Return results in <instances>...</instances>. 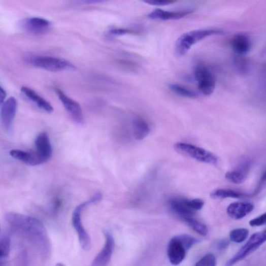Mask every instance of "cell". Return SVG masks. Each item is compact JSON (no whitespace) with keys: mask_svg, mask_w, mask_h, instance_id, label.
<instances>
[{"mask_svg":"<svg viewBox=\"0 0 266 266\" xmlns=\"http://www.w3.org/2000/svg\"><path fill=\"white\" fill-rule=\"evenodd\" d=\"M4 219L8 227L25 239L42 258L51 253V245L47 229L37 218L15 212H8Z\"/></svg>","mask_w":266,"mask_h":266,"instance_id":"6da1fadb","label":"cell"},{"mask_svg":"<svg viewBox=\"0 0 266 266\" xmlns=\"http://www.w3.org/2000/svg\"><path fill=\"white\" fill-rule=\"evenodd\" d=\"M223 34L224 31L216 29H196L185 33L176 41L175 53L177 57H183L197 42L211 36Z\"/></svg>","mask_w":266,"mask_h":266,"instance_id":"7a4b0ae2","label":"cell"},{"mask_svg":"<svg viewBox=\"0 0 266 266\" xmlns=\"http://www.w3.org/2000/svg\"><path fill=\"white\" fill-rule=\"evenodd\" d=\"M102 198V194L100 192L96 193L89 201L84 202L77 206L73 213V225L78 234L82 249L86 251H89L91 249L92 244L90 236L83 225L82 213L86 207L99 202Z\"/></svg>","mask_w":266,"mask_h":266,"instance_id":"3957f363","label":"cell"},{"mask_svg":"<svg viewBox=\"0 0 266 266\" xmlns=\"http://www.w3.org/2000/svg\"><path fill=\"white\" fill-rule=\"evenodd\" d=\"M28 62L36 68L53 72L76 69L75 66L68 60L51 56H36L30 58Z\"/></svg>","mask_w":266,"mask_h":266,"instance_id":"277c9868","label":"cell"},{"mask_svg":"<svg viewBox=\"0 0 266 266\" xmlns=\"http://www.w3.org/2000/svg\"><path fill=\"white\" fill-rule=\"evenodd\" d=\"M174 149L177 152L201 162L211 164H216L218 162V158L215 154L205 149L191 144L177 143L174 145Z\"/></svg>","mask_w":266,"mask_h":266,"instance_id":"5b68a950","label":"cell"},{"mask_svg":"<svg viewBox=\"0 0 266 266\" xmlns=\"http://www.w3.org/2000/svg\"><path fill=\"white\" fill-rule=\"evenodd\" d=\"M194 76L199 91L205 96L211 95L214 91L216 80L207 66L203 63L196 64L194 70Z\"/></svg>","mask_w":266,"mask_h":266,"instance_id":"8992f818","label":"cell"},{"mask_svg":"<svg viewBox=\"0 0 266 266\" xmlns=\"http://www.w3.org/2000/svg\"><path fill=\"white\" fill-rule=\"evenodd\" d=\"M265 242H266V229L253 234L239 252L226 262L225 266H233L255 251Z\"/></svg>","mask_w":266,"mask_h":266,"instance_id":"52a82bcc","label":"cell"},{"mask_svg":"<svg viewBox=\"0 0 266 266\" xmlns=\"http://www.w3.org/2000/svg\"><path fill=\"white\" fill-rule=\"evenodd\" d=\"M105 243L103 249L93 260L91 266H107L112 258L115 249V240L108 231H104Z\"/></svg>","mask_w":266,"mask_h":266,"instance_id":"ba28073f","label":"cell"},{"mask_svg":"<svg viewBox=\"0 0 266 266\" xmlns=\"http://www.w3.org/2000/svg\"><path fill=\"white\" fill-rule=\"evenodd\" d=\"M55 90L64 107L74 121L79 124H83L84 119L82 110L79 103L66 95L59 88H55Z\"/></svg>","mask_w":266,"mask_h":266,"instance_id":"9c48e42d","label":"cell"},{"mask_svg":"<svg viewBox=\"0 0 266 266\" xmlns=\"http://www.w3.org/2000/svg\"><path fill=\"white\" fill-rule=\"evenodd\" d=\"M187 250L183 243L176 236L171 239L168 247V255L173 265L180 264L185 259Z\"/></svg>","mask_w":266,"mask_h":266,"instance_id":"30bf717a","label":"cell"},{"mask_svg":"<svg viewBox=\"0 0 266 266\" xmlns=\"http://www.w3.org/2000/svg\"><path fill=\"white\" fill-rule=\"evenodd\" d=\"M17 103L16 99L11 97L2 104L1 118L5 129L10 132L16 115Z\"/></svg>","mask_w":266,"mask_h":266,"instance_id":"8fae6325","label":"cell"},{"mask_svg":"<svg viewBox=\"0 0 266 266\" xmlns=\"http://www.w3.org/2000/svg\"><path fill=\"white\" fill-rule=\"evenodd\" d=\"M36 151L39 155L44 163L48 162L53 153L50 138L46 132H42L35 140Z\"/></svg>","mask_w":266,"mask_h":266,"instance_id":"7c38bea8","label":"cell"},{"mask_svg":"<svg viewBox=\"0 0 266 266\" xmlns=\"http://www.w3.org/2000/svg\"><path fill=\"white\" fill-rule=\"evenodd\" d=\"M10 154L12 157L25 164L31 166H36L44 163L36 151L12 150Z\"/></svg>","mask_w":266,"mask_h":266,"instance_id":"4fadbf2b","label":"cell"},{"mask_svg":"<svg viewBox=\"0 0 266 266\" xmlns=\"http://www.w3.org/2000/svg\"><path fill=\"white\" fill-rule=\"evenodd\" d=\"M23 25L28 32L39 35L47 32L51 26V23L47 19L40 17H32L25 20Z\"/></svg>","mask_w":266,"mask_h":266,"instance_id":"5bb4252c","label":"cell"},{"mask_svg":"<svg viewBox=\"0 0 266 266\" xmlns=\"http://www.w3.org/2000/svg\"><path fill=\"white\" fill-rule=\"evenodd\" d=\"M193 11L185 10L180 11H167L161 9H156L148 15V17L152 20H178L190 14Z\"/></svg>","mask_w":266,"mask_h":266,"instance_id":"9a60e30c","label":"cell"},{"mask_svg":"<svg viewBox=\"0 0 266 266\" xmlns=\"http://www.w3.org/2000/svg\"><path fill=\"white\" fill-rule=\"evenodd\" d=\"M254 209L253 204L246 202H237L231 204L227 208V214L235 220L241 219L252 212Z\"/></svg>","mask_w":266,"mask_h":266,"instance_id":"2e32d148","label":"cell"},{"mask_svg":"<svg viewBox=\"0 0 266 266\" xmlns=\"http://www.w3.org/2000/svg\"><path fill=\"white\" fill-rule=\"evenodd\" d=\"M250 169L249 162L242 164L237 169L229 171L225 174V178L235 184H241L247 179Z\"/></svg>","mask_w":266,"mask_h":266,"instance_id":"e0dca14e","label":"cell"},{"mask_svg":"<svg viewBox=\"0 0 266 266\" xmlns=\"http://www.w3.org/2000/svg\"><path fill=\"white\" fill-rule=\"evenodd\" d=\"M20 91L29 99L34 103L40 109L45 111L46 112L50 114L53 112V107L51 104L31 88L26 86H22Z\"/></svg>","mask_w":266,"mask_h":266,"instance_id":"ac0fdd59","label":"cell"},{"mask_svg":"<svg viewBox=\"0 0 266 266\" xmlns=\"http://www.w3.org/2000/svg\"><path fill=\"white\" fill-rule=\"evenodd\" d=\"M169 204L171 210L184 220L193 217L194 212L187 207L185 199L173 198L170 201Z\"/></svg>","mask_w":266,"mask_h":266,"instance_id":"d6986e66","label":"cell"},{"mask_svg":"<svg viewBox=\"0 0 266 266\" xmlns=\"http://www.w3.org/2000/svg\"><path fill=\"white\" fill-rule=\"evenodd\" d=\"M231 45L233 50L238 54L245 55L251 49V42L249 38L244 35L235 36L231 40Z\"/></svg>","mask_w":266,"mask_h":266,"instance_id":"ffe728a7","label":"cell"},{"mask_svg":"<svg viewBox=\"0 0 266 266\" xmlns=\"http://www.w3.org/2000/svg\"><path fill=\"white\" fill-rule=\"evenodd\" d=\"M132 125L134 136L137 140H143L149 134L150 127L143 118L139 116L135 117L133 119Z\"/></svg>","mask_w":266,"mask_h":266,"instance_id":"44dd1931","label":"cell"},{"mask_svg":"<svg viewBox=\"0 0 266 266\" xmlns=\"http://www.w3.org/2000/svg\"><path fill=\"white\" fill-rule=\"evenodd\" d=\"M213 198H243L253 196L252 194H244L241 192L230 189H218L213 190L210 194Z\"/></svg>","mask_w":266,"mask_h":266,"instance_id":"7402d4cb","label":"cell"},{"mask_svg":"<svg viewBox=\"0 0 266 266\" xmlns=\"http://www.w3.org/2000/svg\"><path fill=\"white\" fill-rule=\"evenodd\" d=\"M11 251V239L9 235L6 231H2L0 237V261L5 263L8 259Z\"/></svg>","mask_w":266,"mask_h":266,"instance_id":"603a6c76","label":"cell"},{"mask_svg":"<svg viewBox=\"0 0 266 266\" xmlns=\"http://www.w3.org/2000/svg\"><path fill=\"white\" fill-rule=\"evenodd\" d=\"M168 87L172 92L180 96L190 98H195L197 97L194 91L179 84H170Z\"/></svg>","mask_w":266,"mask_h":266,"instance_id":"cb8c5ba5","label":"cell"},{"mask_svg":"<svg viewBox=\"0 0 266 266\" xmlns=\"http://www.w3.org/2000/svg\"><path fill=\"white\" fill-rule=\"evenodd\" d=\"M186 222L196 232L203 236H206L208 234V228L204 224L200 222L193 217L185 220Z\"/></svg>","mask_w":266,"mask_h":266,"instance_id":"d4e9b609","label":"cell"},{"mask_svg":"<svg viewBox=\"0 0 266 266\" xmlns=\"http://www.w3.org/2000/svg\"><path fill=\"white\" fill-rule=\"evenodd\" d=\"M249 233V230L246 228H237L230 232V239L234 242L240 243L247 239Z\"/></svg>","mask_w":266,"mask_h":266,"instance_id":"484cf974","label":"cell"},{"mask_svg":"<svg viewBox=\"0 0 266 266\" xmlns=\"http://www.w3.org/2000/svg\"><path fill=\"white\" fill-rule=\"evenodd\" d=\"M185 202L188 208L193 211L201 210L204 206V202L201 199H185Z\"/></svg>","mask_w":266,"mask_h":266,"instance_id":"4316f807","label":"cell"},{"mask_svg":"<svg viewBox=\"0 0 266 266\" xmlns=\"http://www.w3.org/2000/svg\"><path fill=\"white\" fill-rule=\"evenodd\" d=\"M216 258L214 255L209 253L200 260L195 266H216Z\"/></svg>","mask_w":266,"mask_h":266,"instance_id":"83f0119b","label":"cell"},{"mask_svg":"<svg viewBox=\"0 0 266 266\" xmlns=\"http://www.w3.org/2000/svg\"><path fill=\"white\" fill-rule=\"evenodd\" d=\"M177 237L183 243L187 251L198 242L196 239L188 235H182Z\"/></svg>","mask_w":266,"mask_h":266,"instance_id":"f1b7e54d","label":"cell"},{"mask_svg":"<svg viewBox=\"0 0 266 266\" xmlns=\"http://www.w3.org/2000/svg\"><path fill=\"white\" fill-rule=\"evenodd\" d=\"M109 33L111 35L117 36L125 35H138L140 34L139 31L124 28L112 29L110 30Z\"/></svg>","mask_w":266,"mask_h":266,"instance_id":"f546056e","label":"cell"},{"mask_svg":"<svg viewBox=\"0 0 266 266\" xmlns=\"http://www.w3.org/2000/svg\"><path fill=\"white\" fill-rule=\"evenodd\" d=\"M249 224L252 227H259L266 225V212L250 220Z\"/></svg>","mask_w":266,"mask_h":266,"instance_id":"4dcf8cb0","label":"cell"},{"mask_svg":"<svg viewBox=\"0 0 266 266\" xmlns=\"http://www.w3.org/2000/svg\"><path fill=\"white\" fill-rule=\"evenodd\" d=\"M144 2L149 5L158 7L167 6L175 3L172 0H146Z\"/></svg>","mask_w":266,"mask_h":266,"instance_id":"1f68e13d","label":"cell"},{"mask_svg":"<svg viewBox=\"0 0 266 266\" xmlns=\"http://www.w3.org/2000/svg\"><path fill=\"white\" fill-rule=\"evenodd\" d=\"M16 262L17 266H28L27 255L25 251L19 253Z\"/></svg>","mask_w":266,"mask_h":266,"instance_id":"d6a6232c","label":"cell"},{"mask_svg":"<svg viewBox=\"0 0 266 266\" xmlns=\"http://www.w3.org/2000/svg\"><path fill=\"white\" fill-rule=\"evenodd\" d=\"M229 246V242L226 239L220 240L217 243V248L220 250L227 249Z\"/></svg>","mask_w":266,"mask_h":266,"instance_id":"836d02e7","label":"cell"},{"mask_svg":"<svg viewBox=\"0 0 266 266\" xmlns=\"http://www.w3.org/2000/svg\"><path fill=\"white\" fill-rule=\"evenodd\" d=\"M7 96L6 91L2 87L1 90H0V100H1V104H3L5 102V99Z\"/></svg>","mask_w":266,"mask_h":266,"instance_id":"e575fe53","label":"cell"},{"mask_svg":"<svg viewBox=\"0 0 266 266\" xmlns=\"http://www.w3.org/2000/svg\"><path fill=\"white\" fill-rule=\"evenodd\" d=\"M266 181V170L262 173L260 177V184Z\"/></svg>","mask_w":266,"mask_h":266,"instance_id":"d590c367","label":"cell"},{"mask_svg":"<svg viewBox=\"0 0 266 266\" xmlns=\"http://www.w3.org/2000/svg\"><path fill=\"white\" fill-rule=\"evenodd\" d=\"M55 266H66L65 264H64L62 263H57Z\"/></svg>","mask_w":266,"mask_h":266,"instance_id":"8d00e7d4","label":"cell"}]
</instances>
